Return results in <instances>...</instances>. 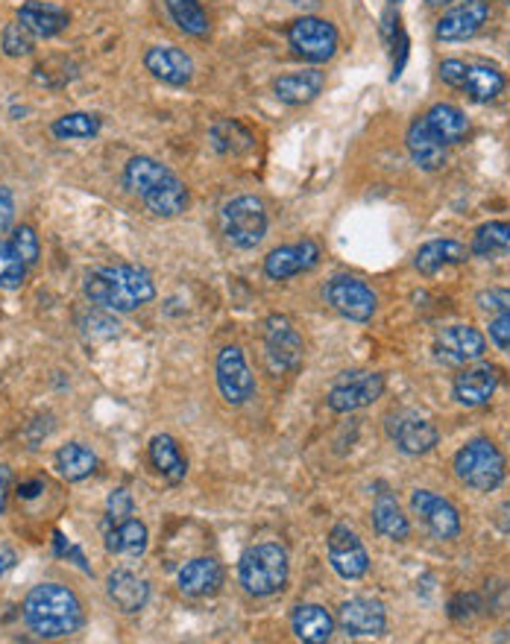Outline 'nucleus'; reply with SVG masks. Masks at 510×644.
Wrapping results in <instances>:
<instances>
[{
	"label": "nucleus",
	"mask_w": 510,
	"mask_h": 644,
	"mask_svg": "<svg viewBox=\"0 0 510 644\" xmlns=\"http://www.w3.org/2000/svg\"><path fill=\"white\" fill-rule=\"evenodd\" d=\"M170 176L174 173H170L162 162H156V158L136 156V158H129L127 170H124V182H127L129 191L141 199V196H148L153 188L167 182Z\"/></svg>",
	"instance_id": "obj_32"
},
{
	"label": "nucleus",
	"mask_w": 510,
	"mask_h": 644,
	"mask_svg": "<svg viewBox=\"0 0 510 644\" xmlns=\"http://www.w3.org/2000/svg\"><path fill=\"white\" fill-rule=\"evenodd\" d=\"M144 68L167 86H188L194 77V62L188 53L170 44H156L144 53Z\"/></svg>",
	"instance_id": "obj_21"
},
{
	"label": "nucleus",
	"mask_w": 510,
	"mask_h": 644,
	"mask_svg": "<svg viewBox=\"0 0 510 644\" xmlns=\"http://www.w3.org/2000/svg\"><path fill=\"white\" fill-rule=\"evenodd\" d=\"M79 329H82V334L89 337V340H112V337H118V320L115 317H109L106 308L103 311H91L82 317V322H79Z\"/></svg>",
	"instance_id": "obj_40"
},
{
	"label": "nucleus",
	"mask_w": 510,
	"mask_h": 644,
	"mask_svg": "<svg viewBox=\"0 0 510 644\" xmlns=\"http://www.w3.org/2000/svg\"><path fill=\"white\" fill-rule=\"evenodd\" d=\"M220 232L238 249H253L265 241L267 211L258 196H238L220 211Z\"/></svg>",
	"instance_id": "obj_5"
},
{
	"label": "nucleus",
	"mask_w": 510,
	"mask_h": 644,
	"mask_svg": "<svg viewBox=\"0 0 510 644\" xmlns=\"http://www.w3.org/2000/svg\"><path fill=\"white\" fill-rule=\"evenodd\" d=\"M490 340L501 351H510V313H501V317L490 322Z\"/></svg>",
	"instance_id": "obj_44"
},
{
	"label": "nucleus",
	"mask_w": 510,
	"mask_h": 644,
	"mask_svg": "<svg viewBox=\"0 0 510 644\" xmlns=\"http://www.w3.org/2000/svg\"><path fill=\"white\" fill-rule=\"evenodd\" d=\"M490 18L487 0H463L449 12H443L437 21V39L441 41H467L479 33Z\"/></svg>",
	"instance_id": "obj_16"
},
{
	"label": "nucleus",
	"mask_w": 510,
	"mask_h": 644,
	"mask_svg": "<svg viewBox=\"0 0 510 644\" xmlns=\"http://www.w3.org/2000/svg\"><path fill=\"white\" fill-rule=\"evenodd\" d=\"M411 510L413 516H420V521L429 527V533L434 539H449L461 537V516L458 510L451 507L446 498H441L432 489H413L411 492Z\"/></svg>",
	"instance_id": "obj_12"
},
{
	"label": "nucleus",
	"mask_w": 510,
	"mask_h": 644,
	"mask_svg": "<svg viewBox=\"0 0 510 644\" xmlns=\"http://www.w3.org/2000/svg\"><path fill=\"white\" fill-rule=\"evenodd\" d=\"M165 7L182 33L194 36V39L208 36V15L200 0H165Z\"/></svg>",
	"instance_id": "obj_36"
},
{
	"label": "nucleus",
	"mask_w": 510,
	"mask_h": 644,
	"mask_svg": "<svg viewBox=\"0 0 510 644\" xmlns=\"http://www.w3.org/2000/svg\"><path fill=\"white\" fill-rule=\"evenodd\" d=\"M41 492H44V480H30V484H21L18 487L21 501H33V498H39Z\"/></svg>",
	"instance_id": "obj_48"
},
{
	"label": "nucleus",
	"mask_w": 510,
	"mask_h": 644,
	"mask_svg": "<svg viewBox=\"0 0 510 644\" xmlns=\"http://www.w3.org/2000/svg\"><path fill=\"white\" fill-rule=\"evenodd\" d=\"M387 434H391L393 446L403 454H408V458L429 454L437 446V439H441L432 422L422 420L420 413H413V410H403V413L387 416Z\"/></svg>",
	"instance_id": "obj_11"
},
{
	"label": "nucleus",
	"mask_w": 510,
	"mask_h": 644,
	"mask_svg": "<svg viewBox=\"0 0 510 644\" xmlns=\"http://www.w3.org/2000/svg\"><path fill=\"white\" fill-rule=\"evenodd\" d=\"M148 525L138 521V518H124L118 525H109L106 530V551L109 554L129 556V559H138L144 556L148 551Z\"/></svg>",
	"instance_id": "obj_28"
},
{
	"label": "nucleus",
	"mask_w": 510,
	"mask_h": 644,
	"mask_svg": "<svg viewBox=\"0 0 510 644\" xmlns=\"http://www.w3.org/2000/svg\"><path fill=\"white\" fill-rule=\"evenodd\" d=\"M12 246H15V253L27 261V267H33V263L39 261V234H36V229L33 226H18V229H12Z\"/></svg>",
	"instance_id": "obj_41"
},
{
	"label": "nucleus",
	"mask_w": 510,
	"mask_h": 644,
	"mask_svg": "<svg viewBox=\"0 0 510 644\" xmlns=\"http://www.w3.org/2000/svg\"><path fill=\"white\" fill-rule=\"evenodd\" d=\"M475 302H479L481 311L496 313V317L510 313V287H490V291H481L479 296H475Z\"/></svg>",
	"instance_id": "obj_43"
},
{
	"label": "nucleus",
	"mask_w": 510,
	"mask_h": 644,
	"mask_svg": "<svg viewBox=\"0 0 510 644\" xmlns=\"http://www.w3.org/2000/svg\"><path fill=\"white\" fill-rule=\"evenodd\" d=\"M150 463L167 484H182L188 475V463L179 451L177 439L167 437V434L150 439Z\"/></svg>",
	"instance_id": "obj_30"
},
{
	"label": "nucleus",
	"mask_w": 510,
	"mask_h": 644,
	"mask_svg": "<svg viewBox=\"0 0 510 644\" xmlns=\"http://www.w3.org/2000/svg\"><path fill=\"white\" fill-rule=\"evenodd\" d=\"M265 349L276 372H291L303 363V337L288 317H267Z\"/></svg>",
	"instance_id": "obj_13"
},
{
	"label": "nucleus",
	"mask_w": 510,
	"mask_h": 644,
	"mask_svg": "<svg viewBox=\"0 0 510 644\" xmlns=\"http://www.w3.org/2000/svg\"><path fill=\"white\" fill-rule=\"evenodd\" d=\"M326 302L332 305L334 311L353 322L373 320L375 308H379V296L370 284H364L355 275H334L332 282L326 284Z\"/></svg>",
	"instance_id": "obj_8"
},
{
	"label": "nucleus",
	"mask_w": 510,
	"mask_h": 644,
	"mask_svg": "<svg viewBox=\"0 0 510 644\" xmlns=\"http://www.w3.org/2000/svg\"><path fill=\"white\" fill-rule=\"evenodd\" d=\"M109 601L118 606L120 613H141L150 601V585L144 577L132 575V571H112L106 580Z\"/></svg>",
	"instance_id": "obj_23"
},
{
	"label": "nucleus",
	"mask_w": 510,
	"mask_h": 644,
	"mask_svg": "<svg viewBox=\"0 0 510 644\" xmlns=\"http://www.w3.org/2000/svg\"><path fill=\"white\" fill-rule=\"evenodd\" d=\"M337 29L326 18L305 15L296 18L288 27V44L294 48L296 56L308 59V62H329L337 53Z\"/></svg>",
	"instance_id": "obj_9"
},
{
	"label": "nucleus",
	"mask_w": 510,
	"mask_h": 644,
	"mask_svg": "<svg viewBox=\"0 0 510 644\" xmlns=\"http://www.w3.org/2000/svg\"><path fill=\"white\" fill-rule=\"evenodd\" d=\"M455 475L463 487L475 492H493L508 475V463L493 439L479 437L455 454Z\"/></svg>",
	"instance_id": "obj_4"
},
{
	"label": "nucleus",
	"mask_w": 510,
	"mask_h": 644,
	"mask_svg": "<svg viewBox=\"0 0 510 644\" xmlns=\"http://www.w3.org/2000/svg\"><path fill=\"white\" fill-rule=\"evenodd\" d=\"M94 468H98V454L86 446H79V442H68L56 451V472L68 484L86 480L89 475H94Z\"/></svg>",
	"instance_id": "obj_34"
},
{
	"label": "nucleus",
	"mask_w": 510,
	"mask_h": 644,
	"mask_svg": "<svg viewBox=\"0 0 510 644\" xmlns=\"http://www.w3.org/2000/svg\"><path fill=\"white\" fill-rule=\"evenodd\" d=\"M18 563V554H15V548L7 545V542H0V580L7 571H12V566Z\"/></svg>",
	"instance_id": "obj_46"
},
{
	"label": "nucleus",
	"mask_w": 510,
	"mask_h": 644,
	"mask_svg": "<svg viewBox=\"0 0 510 644\" xmlns=\"http://www.w3.org/2000/svg\"><path fill=\"white\" fill-rule=\"evenodd\" d=\"M496 390H499V370L490 363H479V366L463 370L461 375H455V384H451L455 401L463 408L487 404L496 396Z\"/></svg>",
	"instance_id": "obj_19"
},
{
	"label": "nucleus",
	"mask_w": 510,
	"mask_h": 644,
	"mask_svg": "<svg viewBox=\"0 0 510 644\" xmlns=\"http://www.w3.org/2000/svg\"><path fill=\"white\" fill-rule=\"evenodd\" d=\"M24 621L39 639H65L82 627V604L68 585L41 583L24 597Z\"/></svg>",
	"instance_id": "obj_2"
},
{
	"label": "nucleus",
	"mask_w": 510,
	"mask_h": 644,
	"mask_svg": "<svg viewBox=\"0 0 510 644\" xmlns=\"http://www.w3.org/2000/svg\"><path fill=\"white\" fill-rule=\"evenodd\" d=\"M0 48H3V53L12 59H21V56H30L33 48H36V36H33L30 29L24 27L21 21H12V24H7L3 27V39H0Z\"/></svg>",
	"instance_id": "obj_39"
},
{
	"label": "nucleus",
	"mask_w": 510,
	"mask_h": 644,
	"mask_svg": "<svg viewBox=\"0 0 510 644\" xmlns=\"http://www.w3.org/2000/svg\"><path fill=\"white\" fill-rule=\"evenodd\" d=\"M373 527L379 537L391 539V542H405L408 533H411V525H408V518L403 516V507L396 504V498H393L387 489H382V492L375 495Z\"/></svg>",
	"instance_id": "obj_31"
},
{
	"label": "nucleus",
	"mask_w": 510,
	"mask_h": 644,
	"mask_svg": "<svg viewBox=\"0 0 510 644\" xmlns=\"http://www.w3.org/2000/svg\"><path fill=\"white\" fill-rule=\"evenodd\" d=\"M472 253L479 258H501L510 255V223L508 220H493L484 223L472 237Z\"/></svg>",
	"instance_id": "obj_35"
},
{
	"label": "nucleus",
	"mask_w": 510,
	"mask_h": 644,
	"mask_svg": "<svg viewBox=\"0 0 510 644\" xmlns=\"http://www.w3.org/2000/svg\"><path fill=\"white\" fill-rule=\"evenodd\" d=\"M429 7H446V3H451V0H425Z\"/></svg>",
	"instance_id": "obj_49"
},
{
	"label": "nucleus",
	"mask_w": 510,
	"mask_h": 644,
	"mask_svg": "<svg viewBox=\"0 0 510 644\" xmlns=\"http://www.w3.org/2000/svg\"><path fill=\"white\" fill-rule=\"evenodd\" d=\"M217 390L232 408H241L255 396V378L241 346H226L217 355Z\"/></svg>",
	"instance_id": "obj_10"
},
{
	"label": "nucleus",
	"mask_w": 510,
	"mask_h": 644,
	"mask_svg": "<svg viewBox=\"0 0 510 644\" xmlns=\"http://www.w3.org/2000/svg\"><path fill=\"white\" fill-rule=\"evenodd\" d=\"M27 261L15 253L12 241H0V291H18L27 279Z\"/></svg>",
	"instance_id": "obj_38"
},
{
	"label": "nucleus",
	"mask_w": 510,
	"mask_h": 644,
	"mask_svg": "<svg viewBox=\"0 0 510 644\" xmlns=\"http://www.w3.org/2000/svg\"><path fill=\"white\" fill-rule=\"evenodd\" d=\"M326 74L323 70H296V74H285L273 82L276 98L288 103V106H305L323 91Z\"/></svg>",
	"instance_id": "obj_27"
},
{
	"label": "nucleus",
	"mask_w": 510,
	"mask_h": 644,
	"mask_svg": "<svg viewBox=\"0 0 510 644\" xmlns=\"http://www.w3.org/2000/svg\"><path fill=\"white\" fill-rule=\"evenodd\" d=\"M15 217V199H12L10 188H0V234L7 232Z\"/></svg>",
	"instance_id": "obj_45"
},
{
	"label": "nucleus",
	"mask_w": 510,
	"mask_h": 644,
	"mask_svg": "<svg viewBox=\"0 0 510 644\" xmlns=\"http://www.w3.org/2000/svg\"><path fill=\"white\" fill-rule=\"evenodd\" d=\"M10 480H12L10 466H3V463H0V516H3V510H7V498H10Z\"/></svg>",
	"instance_id": "obj_47"
},
{
	"label": "nucleus",
	"mask_w": 510,
	"mask_h": 644,
	"mask_svg": "<svg viewBox=\"0 0 510 644\" xmlns=\"http://www.w3.org/2000/svg\"><path fill=\"white\" fill-rule=\"evenodd\" d=\"M470 261V249L458 241H429L425 246H420V253L413 258V267L422 275H437L441 270L458 267V263Z\"/></svg>",
	"instance_id": "obj_24"
},
{
	"label": "nucleus",
	"mask_w": 510,
	"mask_h": 644,
	"mask_svg": "<svg viewBox=\"0 0 510 644\" xmlns=\"http://www.w3.org/2000/svg\"><path fill=\"white\" fill-rule=\"evenodd\" d=\"M141 203L148 205L150 215L156 217H177L186 211L188 205V188L179 182L177 176H170L167 182L153 188L148 196H141Z\"/></svg>",
	"instance_id": "obj_33"
},
{
	"label": "nucleus",
	"mask_w": 510,
	"mask_h": 644,
	"mask_svg": "<svg viewBox=\"0 0 510 644\" xmlns=\"http://www.w3.org/2000/svg\"><path fill=\"white\" fill-rule=\"evenodd\" d=\"M334 621L332 613L323 609L320 604H303L296 606L294 615H291V627H294V635L305 644H323L332 639L334 633Z\"/></svg>",
	"instance_id": "obj_25"
},
{
	"label": "nucleus",
	"mask_w": 510,
	"mask_h": 644,
	"mask_svg": "<svg viewBox=\"0 0 510 644\" xmlns=\"http://www.w3.org/2000/svg\"><path fill=\"white\" fill-rule=\"evenodd\" d=\"M405 144H408L413 165L422 167V170H441L446 165V144L434 136L432 127L425 124V117H417L408 127Z\"/></svg>",
	"instance_id": "obj_22"
},
{
	"label": "nucleus",
	"mask_w": 510,
	"mask_h": 644,
	"mask_svg": "<svg viewBox=\"0 0 510 644\" xmlns=\"http://www.w3.org/2000/svg\"><path fill=\"white\" fill-rule=\"evenodd\" d=\"M329 563H332L334 575L344 580H361L370 571V554L358 537L346 525H334L329 533Z\"/></svg>",
	"instance_id": "obj_14"
},
{
	"label": "nucleus",
	"mask_w": 510,
	"mask_h": 644,
	"mask_svg": "<svg viewBox=\"0 0 510 644\" xmlns=\"http://www.w3.org/2000/svg\"><path fill=\"white\" fill-rule=\"evenodd\" d=\"M82 291L91 299V305H98V308L129 313L156 296V284H153V275L148 270L132 267V263H115V267L91 270L82 282Z\"/></svg>",
	"instance_id": "obj_1"
},
{
	"label": "nucleus",
	"mask_w": 510,
	"mask_h": 644,
	"mask_svg": "<svg viewBox=\"0 0 510 644\" xmlns=\"http://www.w3.org/2000/svg\"><path fill=\"white\" fill-rule=\"evenodd\" d=\"M337 624L346 635L364 639V635H382L387 627V613L382 601L373 597H353L337 609Z\"/></svg>",
	"instance_id": "obj_18"
},
{
	"label": "nucleus",
	"mask_w": 510,
	"mask_h": 644,
	"mask_svg": "<svg viewBox=\"0 0 510 644\" xmlns=\"http://www.w3.org/2000/svg\"><path fill=\"white\" fill-rule=\"evenodd\" d=\"M288 575H291V559L279 542H258V545L246 548L238 563L241 585L253 597L279 595L285 589Z\"/></svg>",
	"instance_id": "obj_3"
},
{
	"label": "nucleus",
	"mask_w": 510,
	"mask_h": 644,
	"mask_svg": "<svg viewBox=\"0 0 510 644\" xmlns=\"http://www.w3.org/2000/svg\"><path fill=\"white\" fill-rule=\"evenodd\" d=\"M18 21L39 39H53L71 24L68 12L53 3H41V0H27L18 10Z\"/></svg>",
	"instance_id": "obj_26"
},
{
	"label": "nucleus",
	"mask_w": 510,
	"mask_h": 644,
	"mask_svg": "<svg viewBox=\"0 0 510 644\" xmlns=\"http://www.w3.org/2000/svg\"><path fill=\"white\" fill-rule=\"evenodd\" d=\"M425 124L432 127V132L441 138L443 144H463L470 138V120L463 115L461 108L451 106V103H437L425 112Z\"/></svg>",
	"instance_id": "obj_29"
},
{
	"label": "nucleus",
	"mask_w": 510,
	"mask_h": 644,
	"mask_svg": "<svg viewBox=\"0 0 510 644\" xmlns=\"http://www.w3.org/2000/svg\"><path fill=\"white\" fill-rule=\"evenodd\" d=\"M132 510H136V501H132V495H129V489L118 487L112 495H109L106 501V516H109V525H118V521H124V518L132 516Z\"/></svg>",
	"instance_id": "obj_42"
},
{
	"label": "nucleus",
	"mask_w": 510,
	"mask_h": 644,
	"mask_svg": "<svg viewBox=\"0 0 510 644\" xmlns=\"http://www.w3.org/2000/svg\"><path fill=\"white\" fill-rule=\"evenodd\" d=\"M177 585L186 597H212L224 585V568L215 556H196L179 568Z\"/></svg>",
	"instance_id": "obj_20"
},
{
	"label": "nucleus",
	"mask_w": 510,
	"mask_h": 644,
	"mask_svg": "<svg viewBox=\"0 0 510 644\" xmlns=\"http://www.w3.org/2000/svg\"><path fill=\"white\" fill-rule=\"evenodd\" d=\"M100 132V117L89 115V112H71L62 115L53 124V136L62 141H82V138H94Z\"/></svg>",
	"instance_id": "obj_37"
},
{
	"label": "nucleus",
	"mask_w": 510,
	"mask_h": 644,
	"mask_svg": "<svg viewBox=\"0 0 510 644\" xmlns=\"http://www.w3.org/2000/svg\"><path fill=\"white\" fill-rule=\"evenodd\" d=\"M320 263V246L315 241H299L294 246H279L265 258V273L273 282H285L294 275H303L315 270Z\"/></svg>",
	"instance_id": "obj_17"
},
{
	"label": "nucleus",
	"mask_w": 510,
	"mask_h": 644,
	"mask_svg": "<svg viewBox=\"0 0 510 644\" xmlns=\"http://www.w3.org/2000/svg\"><path fill=\"white\" fill-rule=\"evenodd\" d=\"M384 378L379 372H344L341 378L334 381V387L329 390V410L334 413H355V410L370 408L382 399Z\"/></svg>",
	"instance_id": "obj_7"
},
{
	"label": "nucleus",
	"mask_w": 510,
	"mask_h": 644,
	"mask_svg": "<svg viewBox=\"0 0 510 644\" xmlns=\"http://www.w3.org/2000/svg\"><path fill=\"white\" fill-rule=\"evenodd\" d=\"M441 79L446 86L470 94V100H475V103H490L508 86V79H505V74L499 68H493V65H470V62H461V59H446L441 65Z\"/></svg>",
	"instance_id": "obj_6"
},
{
	"label": "nucleus",
	"mask_w": 510,
	"mask_h": 644,
	"mask_svg": "<svg viewBox=\"0 0 510 644\" xmlns=\"http://www.w3.org/2000/svg\"><path fill=\"white\" fill-rule=\"evenodd\" d=\"M434 351L443 363H451V366H463V363L481 361L484 351H487V340L479 329L472 325H449L437 334L434 340Z\"/></svg>",
	"instance_id": "obj_15"
}]
</instances>
